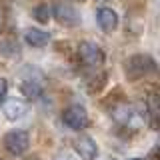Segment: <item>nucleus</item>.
<instances>
[{"label":"nucleus","instance_id":"nucleus-16","mask_svg":"<svg viewBox=\"0 0 160 160\" xmlns=\"http://www.w3.org/2000/svg\"><path fill=\"white\" fill-rule=\"evenodd\" d=\"M130 160H144V158H138V156H134V158H130Z\"/></svg>","mask_w":160,"mask_h":160},{"label":"nucleus","instance_id":"nucleus-1","mask_svg":"<svg viewBox=\"0 0 160 160\" xmlns=\"http://www.w3.org/2000/svg\"><path fill=\"white\" fill-rule=\"evenodd\" d=\"M20 78H22V82H20V92H22L24 98L38 100L44 94V86H46V82H44V74L40 72L38 68L26 66L22 70V74H20Z\"/></svg>","mask_w":160,"mask_h":160},{"label":"nucleus","instance_id":"nucleus-5","mask_svg":"<svg viewBox=\"0 0 160 160\" xmlns=\"http://www.w3.org/2000/svg\"><path fill=\"white\" fill-rule=\"evenodd\" d=\"M62 122L66 124L70 130L80 132V130H84L88 126L90 118H88V112L82 104H70L68 108L62 110Z\"/></svg>","mask_w":160,"mask_h":160},{"label":"nucleus","instance_id":"nucleus-9","mask_svg":"<svg viewBox=\"0 0 160 160\" xmlns=\"http://www.w3.org/2000/svg\"><path fill=\"white\" fill-rule=\"evenodd\" d=\"M96 22H98V26L104 30V32H112V30H116L118 28V22H120V18H118V12L114 8H110V6H100L96 10Z\"/></svg>","mask_w":160,"mask_h":160},{"label":"nucleus","instance_id":"nucleus-15","mask_svg":"<svg viewBox=\"0 0 160 160\" xmlns=\"http://www.w3.org/2000/svg\"><path fill=\"white\" fill-rule=\"evenodd\" d=\"M98 160V158H96ZM100 160H116V158H100Z\"/></svg>","mask_w":160,"mask_h":160},{"label":"nucleus","instance_id":"nucleus-13","mask_svg":"<svg viewBox=\"0 0 160 160\" xmlns=\"http://www.w3.org/2000/svg\"><path fill=\"white\" fill-rule=\"evenodd\" d=\"M32 16L40 24H48L50 20H52V6H48V4H38V6L32 10Z\"/></svg>","mask_w":160,"mask_h":160},{"label":"nucleus","instance_id":"nucleus-2","mask_svg":"<svg viewBox=\"0 0 160 160\" xmlns=\"http://www.w3.org/2000/svg\"><path fill=\"white\" fill-rule=\"evenodd\" d=\"M110 116H112L120 126H128V128H138L142 124V120L146 114L140 112L138 106L134 104H128V102H118L110 108Z\"/></svg>","mask_w":160,"mask_h":160},{"label":"nucleus","instance_id":"nucleus-8","mask_svg":"<svg viewBox=\"0 0 160 160\" xmlns=\"http://www.w3.org/2000/svg\"><path fill=\"white\" fill-rule=\"evenodd\" d=\"M74 150L82 160H96L98 158V144L92 136H86L82 134L80 138H76L74 142Z\"/></svg>","mask_w":160,"mask_h":160},{"label":"nucleus","instance_id":"nucleus-11","mask_svg":"<svg viewBox=\"0 0 160 160\" xmlns=\"http://www.w3.org/2000/svg\"><path fill=\"white\" fill-rule=\"evenodd\" d=\"M52 40V34L44 28H28L24 32V42L32 48H42Z\"/></svg>","mask_w":160,"mask_h":160},{"label":"nucleus","instance_id":"nucleus-7","mask_svg":"<svg viewBox=\"0 0 160 160\" xmlns=\"http://www.w3.org/2000/svg\"><path fill=\"white\" fill-rule=\"evenodd\" d=\"M52 16H56V20L60 24H64V26H78L80 20H82L78 8L72 6V4H68V2L56 4V6L52 8Z\"/></svg>","mask_w":160,"mask_h":160},{"label":"nucleus","instance_id":"nucleus-10","mask_svg":"<svg viewBox=\"0 0 160 160\" xmlns=\"http://www.w3.org/2000/svg\"><path fill=\"white\" fill-rule=\"evenodd\" d=\"M28 112V106L24 100H18V98H10L2 104V114L4 118L10 120V122H16V120H22Z\"/></svg>","mask_w":160,"mask_h":160},{"label":"nucleus","instance_id":"nucleus-17","mask_svg":"<svg viewBox=\"0 0 160 160\" xmlns=\"http://www.w3.org/2000/svg\"><path fill=\"white\" fill-rule=\"evenodd\" d=\"M0 26H2V14H0Z\"/></svg>","mask_w":160,"mask_h":160},{"label":"nucleus","instance_id":"nucleus-18","mask_svg":"<svg viewBox=\"0 0 160 160\" xmlns=\"http://www.w3.org/2000/svg\"><path fill=\"white\" fill-rule=\"evenodd\" d=\"M0 160H2V158H0Z\"/></svg>","mask_w":160,"mask_h":160},{"label":"nucleus","instance_id":"nucleus-12","mask_svg":"<svg viewBox=\"0 0 160 160\" xmlns=\"http://www.w3.org/2000/svg\"><path fill=\"white\" fill-rule=\"evenodd\" d=\"M144 112H148L150 124H152V126H156V124H158V96H156L154 92L148 96L146 106H144Z\"/></svg>","mask_w":160,"mask_h":160},{"label":"nucleus","instance_id":"nucleus-6","mask_svg":"<svg viewBox=\"0 0 160 160\" xmlns=\"http://www.w3.org/2000/svg\"><path fill=\"white\" fill-rule=\"evenodd\" d=\"M78 58L82 60L86 66H102L104 64V50L100 44L92 40H84L78 44Z\"/></svg>","mask_w":160,"mask_h":160},{"label":"nucleus","instance_id":"nucleus-14","mask_svg":"<svg viewBox=\"0 0 160 160\" xmlns=\"http://www.w3.org/2000/svg\"><path fill=\"white\" fill-rule=\"evenodd\" d=\"M6 92H8V82L4 76H0V102L6 98Z\"/></svg>","mask_w":160,"mask_h":160},{"label":"nucleus","instance_id":"nucleus-4","mask_svg":"<svg viewBox=\"0 0 160 160\" xmlns=\"http://www.w3.org/2000/svg\"><path fill=\"white\" fill-rule=\"evenodd\" d=\"M2 144L12 156H22L30 148V134H28V130H22V128L10 130V132L4 134Z\"/></svg>","mask_w":160,"mask_h":160},{"label":"nucleus","instance_id":"nucleus-3","mask_svg":"<svg viewBox=\"0 0 160 160\" xmlns=\"http://www.w3.org/2000/svg\"><path fill=\"white\" fill-rule=\"evenodd\" d=\"M156 70V60L150 54H134L126 60V74L128 78L138 80L146 74H152Z\"/></svg>","mask_w":160,"mask_h":160}]
</instances>
